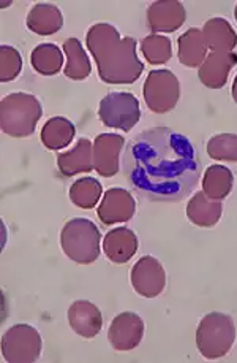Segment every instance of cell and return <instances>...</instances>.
<instances>
[{"label": "cell", "mask_w": 237, "mask_h": 363, "mask_svg": "<svg viewBox=\"0 0 237 363\" xmlns=\"http://www.w3.org/2000/svg\"><path fill=\"white\" fill-rule=\"evenodd\" d=\"M98 227L86 218L69 220L60 233V246L67 257L79 265H91L100 255Z\"/></svg>", "instance_id": "5b68a950"}, {"label": "cell", "mask_w": 237, "mask_h": 363, "mask_svg": "<svg viewBox=\"0 0 237 363\" xmlns=\"http://www.w3.org/2000/svg\"><path fill=\"white\" fill-rule=\"evenodd\" d=\"M30 64L40 75L51 77L62 70L64 65V52L60 51L57 45L42 43L38 45L30 55Z\"/></svg>", "instance_id": "d4e9b609"}, {"label": "cell", "mask_w": 237, "mask_h": 363, "mask_svg": "<svg viewBox=\"0 0 237 363\" xmlns=\"http://www.w3.org/2000/svg\"><path fill=\"white\" fill-rule=\"evenodd\" d=\"M187 19L185 6L178 0H158L147 10V24L155 33H171L180 29Z\"/></svg>", "instance_id": "4fadbf2b"}, {"label": "cell", "mask_w": 237, "mask_h": 363, "mask_svg": "<svg viewBox=\"0 0 237 363\" xmlns=\"http://www.w3.org/2000/svg\"><path fill=\"white\" fill-rule=\"evenodd\" d=\"M103 251L114 264H127L138 251L137 233L127 227H117L106 233L103 240Z\"/></svg>", "instance_id": "e0dca14e"}, {"label": "cell", "mask_w": 237, "mask_h": 363, "mask_svg": "<svg viewBox=\"0 0 237 363\" xmlns=\"http://www.w3.org/2000/svg\"><path fill=\"white\" fill-rule=\"evenodd\" d=\"M64 26V15L59 6L52 4H37L27 15V28L37 35H52Z\"/></svg>", "instance_id": "d6986e66"}, {"label": "cell", "mask_w": 237, "mask_h": 363, "mask_svg": "<svg viewBox=\"0 0 237 363\" xmlns=\"http://www.w3.org/2000/svg\"><path fill=\"white\" fill-rule=\"evenodd\" d=\"M231 94H233L234 102L237 104V75H236V78H234V83H233V87H231Z\"/></svg>", "instance_id": "f546056e"}, {"label": "cell", "mask_w": 237, "mask_h": 363, "mask_svg": "<svg viewBox=\"0 0 237 363\" xmlns=\"http://www.w3.org/2000/svg\"><path fill=\"white\" fill-rule=\"evenodd\" d=\"M201 30L211 52H233V50L237 46V33L226 19H209Z\"/></svg>", "instance_id": "ffe728a7"}, {"label": "cell", "mask_w": 237, "mask_h": 363, "mask_svg": "<svg viewBox=\"0 0 237 363\" xmlns=\"http://www.w3.org/2000/svg\"><path fill=\"white\" fill-rule=\"evenodd\" d=\"M142 96L152 113L163 114L173 111L180 97L179 79L169 70H152L144 82Z\"/></svg>", "instance_id": "ba28073f"}, {"label": "cell", "mask_w": 237, "mask_h": 363, "mask_svg": "<svg viewBox=\"0 0 237 363\" xmlns=\"http://www.w3.org/2000/svg\"><path fill=\"white\" fill-rule=\"evenodd\" d=\"M207 154L215 160L237 164V135L220 133L207 141Z\"/></svg>", "instance_id": "83f0119b"}, {"label": "cell", "mask_w": 237, "mask_h": 363, "mask_svg": "<svg viewBox=\"0 0 237 363\" xmlns=\"http://www.w3.org/2000/svg\"><path fill=\"white\" fill-rule=\"evenodd\" d=\"M234 16H236V21H237V5H236V9H234Z\"/></svg>", "instance_id": "4dcf8cb0"}, {"label": "cell", "mask_w": 237, "mask_h": 363, "mask_svg": "<svg viewBox=\"0 0 237 363\" xmlns=\"http://www.w3.org/2000/svg\"><path fill=\"white\" fill-rule=\"evenodd\" d=\"M86 45L93 56L101 82L132 84L142 75L144 64L137 52V40L120 37L111 24L98 23L87 30Z\"/></svg>", "instance_id": "7a4b0ae2"}, {"label": "cell", "mask_w": 237, "mask_h": 363, "mask_svg": "<svg viewBox=\"0 0 237 363\" xmlns=\"http://www.w3.org/2000/svg\"><path fill=\"white\" fill-rule=\"evenodd\" d=\"M207 51L209 48L201 29L192 28L179 37L178 57L182 65L190 67V69L201 67L207 57Z\"/></svg>", "instance_id": "44dd1931"}, {"label": "cell", "mask_w": 237, "mask_h": 363, "mask_svg": "<svg viewBox=\"0 0 237 363\" xmlns=\"http://www.w3.org/2000/svg\"><path fill=\"white\" fill-rule=\"evenodd\" d=\"M23 70V57L13 46H0V82L8 83L16 79Z\"/></svg>", "instance_id": "f1b7e54d"}, {"label": "cell", "mask_w": 237, "mask_h": 363, "mask_svg": "<svg viewBox=\"0 0 237 363\" xmlns=\"http://www.w3.org/2000/svg\"><path fill=\"white\" fill-rule=\"evenodd\" d=\"M69 324L81 338L92 340L103 328V315L92 301L78 300L69 308Z\"/></svg>", "instance_id": "5bb4252c"}, {"label": "cell", "mask_w": 237, "mask_h": 363, "mask_svg": "<svg viewBox=\"0 0 237 363\" xmlns=\"http://www.w3.org/2000/svg\"><path fill=\"white\" fill-rule=\"evenodd\" d=\"M144 336V320L137 313H120L112 319L108 341L119 352H127L138 347Z\"/></svg>", "instance_id": "30bf717a"}, {"label": "cell", "mask_w": 237, "mask_h": 363, "mask_svg": "<svg viewBox=\"0 0 237 363\" xmlns=\"http://www.w3.org/2000/svg\"><path fill=\"white\" fill-rule=\"evenodd\" d=\"M125 140L117 133H101L93 140V170L111 178L120 172V151Z\"/></svg>", "instance_id": "8fae6325"}, {"label": "cell", "mask_w": 237, "mask_h": 363, "mask_svg": "<svg viewBox=\"0 0 237 363\" xmlns=\"http://www.w3.org/2000/svg\"><path fill=\"white\" fill-rule=\"evenodd\" d=\"M237 65V55L234 52H209L200 67L198 78L206 87L221 89L228 83L229 73Z\"/></svg>", "instance_id": "9a60e30c"}, {"label": "cell", "mask_w": 237, "mask_h": 363, "mask_svg": "<svg viewBox=\"0 0 237 363\" xmlns=\"http://www.w3.org/2000/svg\"><path fill=\"white\" fill-rule=\"evenodd\" d=\"M236 336L237 330L231 315L209 313L196 328V346L204 359H221L231 351Z\"/></svg>", "instance_id": "277c9868"}, {"label": "cell", "mask_w": 237, "mask_h": 363, "mask_svg": "<svg viewBox=\"0 0 237 363\" xmlns=\"http://www.w3.org/2000/svg\"><path fill=\"white\" fill-rule=\"evenodd\" d=\"M42 113V104L32 94H8L0 104V127H2V132L10 137H30L37 129Z\"/></svg>", "instance_id": "3957f363"}, {"label": "cell", "mask_w": 237, "mask_h": 363, "mask_svg": "<svg viewBox=\"0 0 237 363\" xmlns=\"http://www.w3.org/2000/svg\"><path fill=\"white\" fill-rule=\"evenodd\" d=\"M43 341L35 327L18 324L2 336V357L8 363H32L42 355Z\"/></svg>", "instance_id": "52a82bcc"}, {"label": "cell", "mask_w": 237, "mask_h": 363, "mask_svg": "<svg viewBox=\"0 0 237 363\" xmlns=\"http://www.w3.org/2000/svg\"><path fill=\"white\" fill-rule=\"evenodd\" d=\"M64 55L67 57V65L64 73L73 82H81L91 75L92 65L91 59L86 55L83 43L78 38H67L64 42Z\"/></svg>", "instance_id": "603a6c76"}, {"label": "cell", "mask_w": 237, "mask_h": 363, "mask_svg": "<svg viewBox=\"0 0 237 363\" xmlns=\"http://www.w3.org/2000/svg\"><path fill=\"white\" fill-rule=\"evenodd\" d=\"M134 211H137V201L130 192L120 187H112L108 191L97 208L98 219L105 225L127 223L134 216Z\"/></svg>", "instance_id": "7c38bea8"}, {"label": "cell", "mask_w": 237, "mask_h": 363, "mask_svg": "<svg viewBox=\"0 0 237 363\" xmlns=\"http://www.w3.org/2000/svg\"><path fill=\"white\" fill-rule=\"evenodd\" d=\"M98 118L110 129L130 132L141 119L139 100L130 92H111L101 99Z\"/></svg>", "instance_id": "8992f818"}, {"label": "cell", "mask_w": 237, "mask_h": 363, "mask_svg": "<svg viewBox=\"0 0 237 363\" xmlns=\"http://www.w3.org/2000/svg\"><path fill=\"white\" fill-rule=\"evenodd\" d=\"M130 281L134 292L141 297L155 298L165 291L166 272L161 262L152 255H144L133 265Z\"/></svg>", "instance_id": "9c48e42d"}, {"label": "cell", "mask_w": 237, "mask_h": 363, "mask_svg": "<svg viewBox=\"0 0 237 363\" xmlns=\"http://www.w3.org/2000/svg\"><path fill=\"white\" fill-rule=\"evenodd\" d=\"M234 184V174L225 165H211L202 177V192L215 200H225Z\"/></svg>", "instance_id": "cb8c5ba5"}, {"label": "cell", "mask_w": 237, "mask_h": 363, "mask_svg": "<svg viewBox=\"0 0 237 363\" xmlns=\"http://www.w3.org/2000/svg\"><path fill=\"white\" fill-rule=\"evenodd\" d=\"M221 200L207 197L204 192L195 194L187 205V218L190 223L198 227L211 228L216 225L221 218Z\"/></svg>", "instance_id": "ac0fdd59"}, {"label": "cell", "mask_w": 237, "mask_h": 363, "mask_svg": "<svg viewBox=\"0 0 237 363\" xmlns=\"http://www.w3.org/2000/svg\"><path fill=\"white\" fill-rule=\"evenodd\" d=\"M74 135H76V127L73 125L70 119L64 116H54L45 123L40 138H42V143L47 150L59 151L69 146Z\"/></svg>", "instance_id": "7402d4cb"}, {"label": "cell", "mask_w": 237, "mask_h": 363, "mask_svg": "<svg viewBox=\"0 0 237 363\" xmlns=\"http://www.w3.org/2000/svg\"><path fill=\"white\" fill-rule=\"evenodd\" d=\"M201 162L187 137L168 127H154L130 140L124 173L142 199L182 201L200 183Z\"/></svg>", "instance_id": "6da1fadb"}, {"label": "cell", "mask_w": 237, "mask_h": 363, "mask_svg": "<svg viewBox=\"0 0 237 363\" xmlns=\"http://www.w3.org/2000/svg\"><path fill=\"white\" fill-rule=\"evenodd\" d=\"M57 167L64 177H74L93 170V143L87 138H79L70 151L60 152Z\"/></svg>", "instance_id": "2e32d148"}, {"label": "cell", "mask_w": 237, "mask_h": 363, "mask_svg": "<svg viewBox=\"0 0 237 363\" xmlns=\"http://www.w3.org/2000/svg\"><path fill=\"white\" fill-rule=\"evenodd\" d=\"M103 196V187L95 178H81L70 187V200L81 210H92Z\"/></svg>", "instance_id": "484cf974"}, {"label": "cell", "mask_w": 237, "mask_h": 363, "mask_svg": "<svg viewBox=\"0 0 237 363\" xmlns=\"http://www.w3.org/2000/svg\"><path fill=\"white\" fill-rule=\"evenodd\" d=\"M141 52L149 64L161 65L166 64L173 56L171 40L160 33H152L141 42Z\"/></svg>", "instance_id": "4316f807"}]
</instances>
